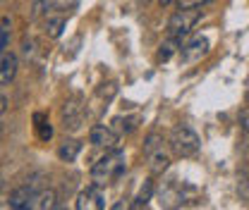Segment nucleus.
Returning a JSON list of instances; mask_svg holds the SVG:
<instances>
[{"label":"nucleus","mask_w":249,"mask_h":210,"mask_svg":"<svg viewBox=\"0 0 249 210\" xmlns=\"http://www.w3.org/2000/svg\"><path fill=\"white\" fill-rule=\"evenodd\" d=\"M206 2H211V0H206Z\"/></svg>","instance_id":"nucleus-26"},{"label":"nucleus","mask_w":249,"mask_h":210,"mask_svg":"<svg viewBox=\"0 0 249 210\" xmlns=\"http://www.w3.org/2000/svg\"><path fill=\"white\" fill-rule=\"evenodd\" d=\"M7 46H10V29H7V24H0V58L5 55Z\"/></svg>","instance_id":"nucleus-17"},{"label":"nucleus","mask_w":249,"mask_h":210,"mask_svg":"<svg viewBox=\"0 0 249 210\" xmlns=\"http://www.w3.org/2000/svg\"><path fill=\"white\" fill-rule=\"evenodd\" d=\"M149 155V167H151V172L154 175H160V172H165L168 170V165H170V158H168V153L163 150V146L160 148L151 150V153H146Z\"/></svg>","instance_id":"nucleus-10"},{"label":"nucleus","mask_w":249,"mask_h":210,"mask_svg":"<svg viewBox=\"0 0 249 210\" xmlns=\"http://www.w3.org/2000/svg\"><path fill=\"white\" fill-rule=\"evenodd\" d=\"M170 2H173V0H160V5H170Z\"/></svg>","instance_id":"nucleus-22"},{"label":"nucleus","mask_w":249,"mask_h":210,"mask_svg":"<svg viewBox=\"0 0 249 210\" xmlns=\"http://www.w3.org/2000/svg\"><path fill=\"white\" fill-rule=\"evenodd\" d=\"M206 0H178V7L180 10H187V7H201Z\"/></svg>","instance_id":"nucleus-18"},{"label":"nucleus","mask_w":249,"mask_h":210,"mask_svg":"<svg viewBox=\"0 0 249 210\" xmlns=\"http://www.w3.org/2000/svg\"><path fill=\"white\" fill-rule=\"evenodd\" d=\"M17 69H19V60H17V55L5 53V55L0 58V86L12 84V81H15V77H17Z\"/></svg>","instance_id":"nucleus-8"},{"label":"nucleus","mask_w":249,"mask_h":210,"mask_svg":"<svg viewBox=\"0 0 249 210\" xmlns=\"http://www.w3.org/2000/svg\"><path fill=\"white\" fill-rule=\"evenodd\" d=\"M55 7V0H34V7H31V17L38 19L43 15H48L51 10Z\"/></svg>","instance_id":"nucleus-15"},{"label":"nucleus","mask_w":249,"mask_h":210,"mask_svg":"<svg viewBox=\"0 0 249 210\" xmlns=\"http://www.w3.org/2000/svg\"><path fill=\"white\" fill-rule=\"evenodd\" d=\"M209 53V38H204V36H196V38H192L187 46H182V62L187 65H192V62H199L204 55Z\"/></svg>","instance_id":"nucleus-6"},{"label":"nucleus","mask_w":249,"mask_h":210,"mask_svg":"<svg viewBox=\"0 0 249 210\" xmlns=\"http://www.w3.org/2000/svg\"><path fill=\"white\" fill-rule=\"evenodd\" d=\"M201 19V10L199 7H187V10H178L170 19H168V33L175 41H182L189 31L194 29V24Z\"/></svg>","instance_id":"nucleus-2"},{"label":"nucleus","mask_w":249,"mask_h":210,"mask_svg":"<svg viewBox=\"0 0 249 210\" xmlns=\"http://www.w3.org/2000/svg\"><path fill=\"white\" fill-rule=\"evenodd\" d=\"M151 191H154V181H146V184L142 186V191H139V196L134 198V203H132V208H142V206H146V203L151 201Z\"/></svg>","instance_id":"nucleus-16"},{"label":"nucleus","mask_w":249,"mask_h":210,"mask_svg":"<svg viewBox=\"0 0 249 210\" xmlns=\"http://www.w3.org/2000/svg\"><path fill=\"white\" fill-rule=\"evenodd\" d=\"M62 117H65V129H77L79 122H82V110H79V105H77V103H65Z\"/></svg>","instance_id":"nucleus-12"},{"label":"nucleus","mask_w":249,"mask_h":210,"mask_svg":"<svg viewBox=\"0 0 249 210\" xmlns=\"http://www.w3.org/2000/svg\"><path fill=\"white\" fill-rule=\"evenodd\" d=\"M240 127L249 134V108H245V110L240 113Z\"/></svg>","instance_id":"nucleus-20"},{"label":"nucleus","mask_w":249,"mask_h":210,"mask_svg":"<svg viewBox=\"0 0 249 210\" xmlns=\"http://www.w3.org/2000/svg\"><path fill=\"white\" fill-rule=\"evenodd\" d=\"M89 141H91L93 146H98V148H118V134L110 129V127H106V124H96L91 127V131H89Z\"/></svg>","instance_id":"nucleus-5"},{"label":"nucleus","mask_w":249,"mask_h":210,"mask_svg":"<svg viewBox=\"0 0 249 210\" xmlns=\"http://www.w3.org/2000/svg\"><path fill=\"white\" fill-rule=\"evenodd\" d=\"M124 153L120 148H110V153H106L103 158L96 160V165L91 167V181L96 186H108L110 181H115L124 172Z\"/></svg>","instance_id":"nucleus-1"},{"label":"nucleus","mask_w":249,"mask_h":210,"mask_svg":"<svg viewBox=\"0 0 249 210\" xmlns=\"http://www.w3.org/2000/svg\"><path fill=\"white\" fill-rule=\"evenodd\" d=\"M170 148L180 158H189L199 150V136L189 127H175L170 134Z\"/></svg>","instance_id":"nucleus-3"},{"label":"nucleus","mask_w":249,"mask_h":210,"mask_svg":"<svg viewBox=\"0 0 249 210\" xmlns=\"http://www.w3.org/2000/svg\"><path fill=\"white\" fill-rule=\"evenodd\" d=\"M55 201H58V196H55L53 189L36 191L34 198H31V203H29V210H51V208H55Z\"/></svg>","instance_id":"nucleus-9"},{"label":"nucleus","mask_w":249,"mask_h":210,"mask_svg":"<svg viewBox=\"0 0 249 210\" xmlns=\"http://www.w3.org/2000/svg\"><path fill=\"white\" fill-rule=\"evenodd\" d=\"M247 103H249V91H247Z\"/></svg>","instance_id":"nucleus-24"},{"label":"nucleus","mask_w":249,"mask_h":210,"mask_svg":"<svg viewBox=\"0 0 249 210\" xmlns=\"http://www.w3.org/2000/svg\"><path fill=\"white\" fill-rule=\"evenodd\" d=\"M34 129H36V136L41 139V141H48L51 136H53V127H51V122H48V117L43 115V113H36L34 115Z\"/></svg>","instance_id":"nucleus-14"},{"label":"nucleus","mask_w":249,"mask_h":210,"mask_svg":"<svg viewBox=\"0 0 249 210\" xmlns=\"http://www.w3.org/2000/svg\"><path fill=\"white\" fill-rule=\"evenodd\" d=\"M79 150H82V144H79V141L67 139V141H62L60 148H58V158H60L62 162H74L77 155H79Z\"/></svg>","instance_id":"nucleus-11"},{"label":"nucleus","mask_w":249,"mask_h":210,"mask_svg":"<svg viewBox=\"0 0 249 210\" xmlns=\"http://www.w3.org/2000/svg\"><path fill=\"white\" fill-rule=\"evenodd\" d=\"M65 27H67V19L62 15H48V19H46V33L51 38H60Z\"/></svg>","instance_id":"nucleus-13"},{"label":"nucleus","mask_w":249,"mask_h":210,"mask_svg":"<svg viewBox=\"0 0 249 210\" xmlns=\"http://www.w3.org/2000/svg\"><path fill=\"white\" fill-rule=\"evenodd\" d=\"M77 210H101L106 208V198L101 194V186L91 184L89 189H84L79 196H77V203H74Z\"/></svg>","instance_id":"nucleus-4"},{"label":"nucleus","mask_w":249,"mask_h":210,"mask_svg":"<svg viewBox=\"0 0 249 210\" xmlns=\"http://www.w3.org/2000/svg\"><path fill=\"white\" fill-rule=\"evenodd\" d=\"M170 55H173V43H163L158 50V60H168Z\"/></svg>","instance_id":"nucleus-19"},{"label":"nucleus","mask_w":249,"mask_h":210,"mask_svg":"<svg viewBox=\"0 0 249 210\" xmlns=\"http://www.w3.org/2000/svg\"><path fill=\"white\" fill-rule=\"evenodd\" d=\"M34 194H36L34 184H24V186H19V189H15V191L10 194L7 206L12 210H29V203H31V198H34Z\"/></svg>","instance_id":"nucleus-7"},{"label":"nucleus","mask_w":249,"mask_h":210,"mask_svg":"<svg viewBox=\"0 0 249 210\" xmlns=\"http://www.w3.org/2000/svg\"><path fill=\"white\" fill-rule=\"evenodd\" d=\"M5 110H7V98H5V96L0 93V115H2Z\"/></svg>","instance_id":"nucleus-21"},{"label":"nucleus","mask_w":249,"mask_h":210,"mask_svg":"<svg viewBox=\"0 0 249 210\" xmlns=\"http://www.w3.org/2000/svg\"><path fill=\"white\" fill-rule=\"evenodd\" d=\"M0 136H2V124H0Z\"/></svg>","instance_id":"nucleus-23"},{"label":"nucleus","mask_w":249,"mask_h":210,"mask_svg":"<svg viewBox=\"0 0 249 210\" xmlns=\"http://www.w3.org/2000/svg\"><path fill=\"white\" fill-rule=\"evenodd\" d=\"M0 186H2V177H0Z\"/></svg>","instance_id":"nucleus-25"}]
</instances>
